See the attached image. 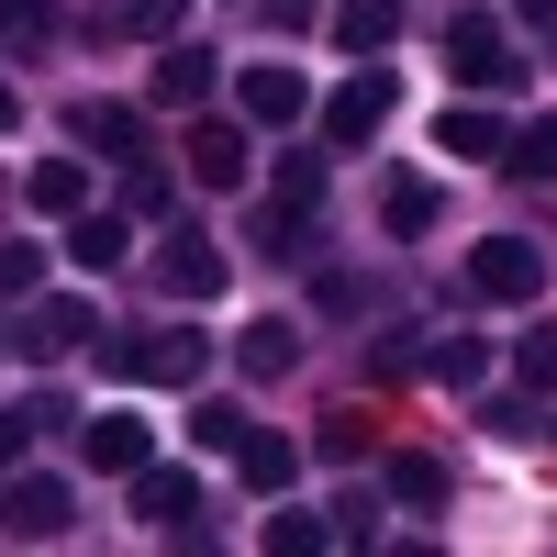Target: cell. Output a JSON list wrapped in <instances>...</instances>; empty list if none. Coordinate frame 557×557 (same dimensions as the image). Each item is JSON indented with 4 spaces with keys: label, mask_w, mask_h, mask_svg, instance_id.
I'll use <instances>...</instances> for the list:
<instances>
[{
    "label": "cell",
    "mask_w": 557,
    "mask_h": 557,
    "mask_svg": "<svg viewBox=\"0 0 557 557\" xmlns=\"http://www.w3.org/2000/svg\"><path fill=\"white\" fill-rule=\"evenodd\" d=\"M157 278H168V301H223L235 257H223L212 235H190V223H168V235H157Z\"/></svg>",
    "instance_id": "obj_4"
},
{
    "label": "cell",
    "mask_w": 557,
    "mask_h": 557,
    "mask_svg": "<svg viewBox=\"0 0 557 557\" xmlns=\"http://www.w3.org/2000/svg\"><path fill=\"white\" fill-rule=\"evenodd\" d=\"M235 357H246V380H278V368L301 357V335H290V323H257V335H246Z\"/></svg>",
    "instance_id": "obj_26"
},
{
    "label": "cell",
    "mask_w": 557,
    "mask_h": 557,
    "mask_svg": "<svg viewBox=\"0 0 557 557\" xmlns=\"http://www.w3.org/2000/svg\"><path fill=\"white\" fill-rule=\"evenodd\" d=\"M12 112H23V101H12V78H0V134H12Z\"/></svg>",
    "instance_id": "obj_35"
},
{
    "label": "cell",
    "mask_w": 557,
    "mask_h": 557,
    "mask_svg": "<svg viewBox=\"0 0 557 557\" xmlns=\"http://www.w3.org/2000/svg\"><path fill=\"white\" fill-rule=\"evenodd\" d=\"M312 457H323V469H357V457H368V424H357V412H335V424L312 435Z\"/></svg>",
    "instance_id": "obj_30"
},
{
    "label": "cell",
    "mask_w": 557,
    "mask_h": 557,
    "mask_svg": "<svg viewBox=\"0 0 557 557\" xmlns=\"http://www.w3.org/2000/svg\"><path fill=\"white\" fill-rule=\"evenodd\" d=\"M502 146H513V123H502V112H446V123H435V157H469V168H502Z\"/></svg>",
    "instance_id": "obj_14"
},
{
    "label": "cell",
    "mask_w": 557,
    "mask_h": 557,
    "mask_svg": "<svg viewBox=\"0 0 557 557\" xmlns=\"http://www.w3.org/2000/svg\"><path fill=\"white\" fill-rule=\"evenodd\" d=\"M391 235H424V223H435V178H391Z\"/></svg>",
    "instance_id": "obj_27"
},
{
    "label": "cell",
    "mask_w": 557,
    "mask_h": 557,
    "mask_svg": "<svg viewBox=\"0 0 557 557\" xmlns=\"http://www.w3.org/2000/svg\"><path fill=\"white\" fill-rule=\"evenodd\" d=\"M502 168H524V178H557V112H535L513 146H502Z\"/></svg>",
    "instance_id": "obj_25"
},
{
    "label": "cell",
    "mask_w": 557,
    "mask_h": 557,
    "mask_svg": "<svg viewBox=\"0 0 557 557\" xmlns=\"http://www.w3.org/2000/svg\"><path fill=\"white\" fill-rule=\"evenodd\" d=\"M412 368H424V380H446V391H480V368H491V357H480L469 335H435V346L412 357Z\"/></svg>",
    "instance_id": "obj_23"
},
{
    "label": "cell",
    "mask_w": 557,
    "mask_h": 557,
    "mask_svg": "<svg viewBox=\"0 0 557 557\" xmlns=\"http://www.w3.org/2000/svg\"><path fill=\"white\" fill-rule=\"evenodd\" d=\"M380 123H391V67H357L335 101H323V134H335V146H368Z\"/></svg>",
    "instance_id": "obj_8"
},
{
    "label": "cell",
    "mask_w": 557,
    "mask_h": 557,
    "mask_svg": "<svg viewBox=\"0 0 557 557\" xmlns=\"http://www.w3.org/2000/svg\"><path fill=\"white\" fill-rule=\"evenodd\" d=\"M513 368H524V391H557V323H535V335L513 346Z\"/></svg>",
    "instance_id": "obj_32"
},
{
    "label": "cell",
    "mask_w": 557,
    "mask_h": 557,
    "mask_svg": "<svg viewBox=\"0 0 557 557\" xmlns=\"http://www.w3.org/2000/svg\"><path fill=\"white\" fill-rule=\"evenodd\" d=\"M34 278H45V246H12V235H0V301H34Z\"/></svg>",
    "instance_id": "obj_31"
},
{
    "label": "cell",
    "mask_w": 557,
    "mask_h": 557,
    "mask_svg": "<svg viewBox=\"0 0 557 557\" xmlns=\"http://www.w3.org/2000/svg\"><path fill=\"white\" fill-rule=\"evenodd\" d=\"M23 446H34V424H23V412H0V480L23 469Z\"/></svg>",
    "instance_id": "obj_34"
},
{
    "label": "cell",
    "mask_w": 557,
    "mask_h": 557,
    "mask_svg": "<svg viewBox=\"0 0 557 557\" xmlns=\"http://www.w3.org/2000/svg\"><path fill=\"white\" fill-rule=\"evenodd\" d=\"M312 112V89L290 67H246V123H301Z\"/></svg>",
    "instance_id": "obj_18"
},
{
    "label": "cell",
    "mask_w": 557,
    "mask_h": 557,
    "mask_svg": "<svg viewBox=\"0 0 557 557\" xmlns=\"http://www.w3.org/2000/svg\"><path fill=\"white\" fill-rule=\"evenodd\" d=\"M469 290H480V301H535V290H546V246H524V235L469 246Z\"/></svg>",
    "instance_id": "obj_5"
},
{
    "label": "cell",
    "mask_w": 557,
    "mask_h": 557,
    "mask_svg": "<svg viewBox=\"0 0 557 557\" xmlns=\"http://www.w3.org/2000/svg\"><path fill=\"white\" fill-rule=\"evenodd\" d=\"M123 212H134V223H157V212H178V178H168L157 157H134V168H123Z\"/></svg>",
    "instance_id": "obj_22"
},
{
    "label": "cell",
    "mask_w": 557,
    "mask_h": 557,
    "mask_svg": "<svg viewBox=\"0 0 557 557\" xmlns=\"http://www.w3.org/2000/svg\"><path fill=\"white\" fill-rule=\"evenodd\" d=\"M446 67L469 78V89H513V78H524V67H513V45H502V23H491V12H457V23H446Z\"/></svg>",
    "instance_id": "obj_6"
},
{
    "label": "cell",
    "mask_w": 557,
    "mask_h": 557,
    "mask_svg": "<svg viewBox=\"0 0 557 557\" xmlns=\"http://www.w3.org/2000/svg\"><path fill=\"white\" fill-rule=\"evenodd\" d=\"M0 524L34 535V546H57V535L78 524V491H67L57 469H12V480H0Z\"/></svg>",
    "instance_id": "obj_3"
},
{
    "label": "cell",
    "mask_w": 557,
    "mask_h": 557,
    "mask_svg": "<svg viewBox=\"0 0 557 557\" xmlns=\"http://www.w3.org/2000/svg\"><path fill=\"white\" fill-rule=\"evenodd\" d=\"M67 257H78V268H123V257H134V212H78V223H67Z\"/></svg>",
    "instance_id": "obj_15"
},
{
    "label": "cell",
    "mask_w": 557,
    "mask_h": 557,
    "mask_svg": "<svg viewBox=\"0 0 557 557\" xmlns=\"http://www.w3.org/2000/svg\"><path fill=\"white\" fill-rule=\"evenodd\" d=\"M101 368H123V380H168V391H190L201 368H212V346L190 335V323H168V335H112V323H101Z\"/></svg>",
    "instance_id": "obj_2"
},
{
    "label": "cell",
    "mask_w": 557,
    "mask_h": 557,
    "mask_svg": "<svg viewBox=\"0 0 557 557\" xmlns=\"http://www.w3.org/2000/svg\"><path fill=\"white\" fill-rule=\"evenodd\" d=\"M323 524H335V546H368V535H380V502L357 491V502H335V513H323Z\"/></svg>",
    "instance_id": "obj_33"
},
{
    "label": "cell",
    "mask_w": 557,
    "mask_h": 557,
    "mask_svg": "<svg viewBox=\"0 0 557 557\" xmlns=\"http://www.w3.org/2000/svg\"><path fill=\"white\" fill-rule=\"evenodd\" d=\"M391 502H401V513H435V502H446V457L401 446V457H391Z\"/></svg>",
    "instance_id": "obj_19"
},
{
    "label": "cell",
    "mask_w": 557,
    "mask_h": 557,
    "mask_svg": "<svg viewBox=\"0 0 557 557\" xmlns=\"http://www.w3.org/2000/svg\"><path fill=\"white\" fill-rule=\"evenodd\" d=\"M235 457H246V480H257V491H290V480H301V446H290V435H246Z\"/></svg>",
    "instance_id": "obj_24"
},
{
    "label": "cell",
    "mask_w": 557,
    "mask_h": 557,
    "mask_svg": "<svg viewBox=\"0 0 557 557\" xmlns=\"http://www.w3.org/2000/svg\"><path fill=\"white\" fill-rule=\"evenodd\" d=\"M57 34H67L57 0H0V57H45Z\"/></svg>",
    "instance_id": "obj_16"
},
{
    "label": "cell",
    "mask_w": 557,
    "mask_h": 557,
    "mask_svg": "<svg viewBox=\"0 0 557 557\" xmlns=\"http://www.w3.org/2000/svg\"><path fill=\"white\" fill-rule=\"evenodd\" d=\"M546 435H557V424H546Z\"/></svg>",
    "instance_id": "obj_37"
},
{
    "label": "cell",
    "mask_w": 557,
    "mask_h": 557,
    "mask_svg": "<svg viewBox=\"0 0 557 557\" xmlns=\"http://www.w3.org/2000/svg\"><path fill=\"white\" fill-rule=\"evenodd\" d=\"M513 12H524V23H546V12H557V0H513Z\"/></svg>",
    "instance_id": "obj_36"
},
{
    "label": "cell",
    "mask_w": 557,
    "mask_h": 557,
    "mask_svg": "<svg viewBox=\"0 0 557 557\" xmlns=\"http://www.w3.org/2000/svg\"><path fill=\"white\" fill-rule=\"evenodd\" d=\"M246 123H190V178L201 190H246Z\"/></svg>",
    "instance_id": "obj_12"
},
{
    "label": "cell",
    "mask_w": 557,
    "mask_h": 557,
    "mask_svg": "<svg viewBox=\"0 0 557 557\" xmlns=\"http://www.w3.org/2000/svg\"><path fill=\"white\" fill-rule=\"evenodd\" d=\"M134 513H146L157 535H190V513H201V480H190V469H157V457H146V469H134Z\"/></svg>",
    "instance_id": "obj_10"
},
{
    "label": "cell",
    "mask_w": 557,
    "mask_h": 557,
    "mask_svg": "<svg viewBox=\"0 0 557 557\" xmlns=\"http://www.w3.org/2000/svg\"><path fill=\"white\" fill-rule=\"evenodd\" d=\"M246 435H257V424H246V401H223V391H212V401H190V446H212V457H235Z\"/></svg>",
    "instance_id": "obj_21"
},
{
    "label": "cell",
    "mask_w": 557,
    "mask_h": 557,
    "mask_svg": "<svg viewBox=\"0 0 557 557\" xmlns=\"http://www.w3.org/2000/svg\"><path fill=\"white\" fill-rule=\"evenodd\" d=\"M78 146H101V157H146V112H134V101H78Z\"/></svg>",
    "instance_id": "obj_13"
},
{
    "label": "cell",
    "mask_w": 557,
    "mask_h": 557,
    "mask_svg": "<svg viewBox=\"0 0 557 557\" xmlns=\"http://www.w3.org/2000/svg\"><path fill=\"white\" fill-rule=\"evenodd\" d=\"M23 201H34V212H89V168H78V157H45V168L23 178Z\"/></svg>",
    "instance_id": "obj_20"
},
{
    "label": "cell",
    "mask_w": 557,
    "mask_h": 557,
    "mask_svg": "<svg viewBox=\"0 0 557 557\" xmlns=\"http://www.w3.org/2000/svg\"><path fill=\"white\" fill-rule=\"evenodd\" d=\"M78 446H89V469H112V480H134V469H146V412H89V424H78Z\"/></svg>",
    "instance_id": "obj_11"
},
{
    "label": "cell",
    "mask_w": 557,
    "mask_h": 557,
    "mask_svg": "<svg viewBox=\"0 0 557 557\" xmlns=\"http://www.w3.org/2000/svg\"><path fill=\"white\" fill-rule=\"evenodd\" d=\"M146 89H157V112H201V101H212V45L168 34V45H157V78H146Z\"/></svg>",
    "instance_id": "obj_7"
},
{
    "label": "cell",
    "mask_w": 557,
    "mask_h": 557,
    "mask_svg": "<svg viewBox=\"0 0 557 557\" xmlns=\"http://www.w3.org/2000/svg\"><path fill=\"white\" fill-rule=\"evenodd\" d=\"M312 212H323V157H278V190L257 201V246L268 257H312Z\"/></svg>",
    "instance_id": "obj_1"
},
{
    "label": "cell",
    "mask_w": 557,
    "mask_h": 557,
    "mask_svg": "<svg viewBox=\"0 0 557 557\" xmlns=\"http://www.w3.org/2000/svg\"><path fill=\"white\" fill-rule=\"evenodd\" d=\"M391 34H401V0H335V45L346 57H380Z\"/></svg>",
    "instance_id": "obj_17"
},
{
    "label": "cell",
    "mask_w": 557,
    "mask_h": 557,
    "mask_svg": "<svg viewBox=\"0 0 557 557\" xmlns=\"http://www.w3.org/2000/svg\"><path fill=\"white\" fill-rule=\"evenodd\" d=\"M112 23H123V34H157V45H168L178 23H190V0H123V12H112Z\"/></svg>",
    "instance_id": "obj_29"
},
{
    "label": "cell",
    "mask_w": 557,
    "mask_h": 557,
    "mask_svg": "<svg viewBox=\"0 0 557 557\" xmlns=\"http://www.w3.org/2000/svg\"><path fill=\"white\" fill-rule=\"evenodd\" d=\"M268 546L278 557H312V546H335V524H323V513H268Z\"/></svg>",
    "instance_id": "obj_28"
},
{
    "label": "cell",
    "mask_w": 557,
    "mask_h": 557,
    "mask_svg": "<svg viewBox=\"0 0 557 557\" xmlns=\"http://www.w3.org/2000/svg\"><path fill=\"white\" fill-rule=\"evenodd\" d=\"M89 335H101V312H89L78 290H57V301H34V312H23V335H12V346H23V357H67V346H89Z\"/></svg>",
    "instance_id": "obj_9"
}]
</instances>
